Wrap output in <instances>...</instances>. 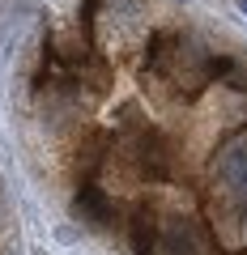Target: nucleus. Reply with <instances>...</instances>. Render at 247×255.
<instances>
[{
    "instance_id": "5",
    "label": "nucleus",
    "mask_w": 247,
    "mask_h": 255,
    "mask_svg": "<svg viewBox=\"0 0 247 255\" xmlns=\"http://www.w3.org/2000/svg\"><path fill=\"white\" fill-rule=\"evenodd\" d=\"M235 4H239V9H243V13H247V0H235Z\"/></svg>"
},
{
    "instance_id": "3",
    "label": "nucleus",
    "mask_w": 247,
    "mask_h": 255,
    "mask_svg": "<svg viewBox=\"0 0 247 255\" xmlns=\"http://www.w3.org/2000/svg\"><path fill=\"white\" fill-rule=\"evenodd\" d=\"M158 251V221L149 209H137L132 217V255H154Z\"/></svg>"
},
{
    "instance_id": "4",
    "label": "nucleus",
    "mask_w": 247,
    "mask_h": 255,
    "mask_svg": "<svg viewBox=\"0 0 247 255\" xmlns=\"http://www.w3.org/2000/svg\"><path fill=\"white\" fill-rule=\"evenodd\" d=\"M218 170H222V179H226V183L243 187V183H247V140H235V145L222 153Z\"/></svg>"
},
{
    "instance_id": "1",
    "label": "nucleus",
    "mask_w": 247,
    "mask_h": 255,
    "mask_svg": "<svg viewBox=\"0 0 247 255\" xmlns=\"http://www.w3.org/2000/svg\"><path fill=\"white\" fill-rule=\"evenodd\" d=\"M73 217H77V221H85L90 230H111L115 213H111V200L102 196V187L85 183V187L73 196Z\"/></svg>"
},
{
    "instance_id": "2",
    "label": "nucleus",
    "mask_w": 247,
    "mask_h": 255,
    "mask_svg": "<svg viewBox=\"0 0 247 255\" xmlns=\"http://www.w3.org/2000/svg\"><path fill=\"white\" fill-rule=\"evenodd\" d=\"M158 247H162V255H196V230L188 217H171L166 221V230L158 234Z\"/></svg>"
}]
</instances>
